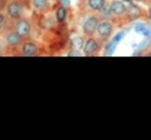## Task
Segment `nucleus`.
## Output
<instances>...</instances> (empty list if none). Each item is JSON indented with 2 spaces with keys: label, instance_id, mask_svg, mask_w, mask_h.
<instances>
[{
  "label": "nucleus",
  "instance_id": "13",
  "mask_svg": "<svg viewBox=\"0 0 151 140\" xmlns=\"http://www.w3.org/2000/svg\"><path fill=\"white\" fill-rule=\"evenodd\" d=\"M71 45H72L73 48H76V49H80V48L84 47V40H83L80 36H76V38L72 39Z\"/></svg>",
  "mask_w": 151,
  "mask_h": 140
},
{
  "label": "nucleus",
  "instance_id": "9",
  "mask_svg": "<svg viewBox=\"0 0 151 140\" xmlns=\"http://www.w3.org/2000/svg\"><path fill=\"white\" fill-rule=\"evenodd\" d=\"M87 4H88L91 9L100 11L105 5V0H87Z\"/></svg>",
  "mask_w": 151,
  "mask_h": 140
},
{
  "label": "nucleus",
  "instance_id": "6",
  "mask_svg": "<svg viewBox=\"0 0 151 140\" xmlns=\"http://www.w3.org/2000/svg\"><path fill=\"white\" fill-rule=\"evenodd\" d=\"M38 52V47L33 41H26L22 45V53L26 56H33Z\"/></svg>",
  "mask_w": 151,
  "mask_h": 140
},
{
  "label": "nucleus",
  "instance_id": "1",
  "mask_svg": "<svg viewBox=\"0 0 151 140\" xmlns=\"http://www.w3.org/2000/svg\"><path fill=\"white\" fill-rule=\"evenodd\" d=\"M15 32L21 36V38H26L29 32H31V24L25 20V19H20L15 22Z\"/></svg>",
  "mask_w": 151,
  "mask_h": 140
},
{
  "label": "nucleus",
  "instance_id": "2",
  "mask_svg": "<svg viewBox=\"0 0 151 140\" xmlns=\"http://www.w3.org/2000/svg\"><path fill=\"white\" fill-rule=\"evenodd\" d=\"M97 26H98V21L94 16H88L85 22H84V32L87 34V35H91L94 33V31H97Z\"/></svg>",
  "mask_w": 151,
  "mask_h": 140
},
{
  "label": "nucleus",
  "instance_id": "18",
  "mask_svg": "<svg viewBox=\"0 0 151 140\" xmlns=\"http://www.w3.org/2000/svg\"><path fill=\"white\" fill-rule=\"evenodd\" d=\"M124 1H130V0H124Z\"/></svg>",
  "mask_w": 151,
  "mask_h": 140
},
{
  "label": "nucleus",
  "instance_id": "10",
  "mask_svg": "<svg viewBox=\"0 0 151 140\" xmlns=\"http://www.w3.org/2000/svg\"><path fill=\"white\" fill-rule=\"evenodd\" d=\"M140 9L136 6V5H130L129 7H126V14L130 16V18H137L140 15Z\"/></svg>",
  "mask_w": 151,
  "mask_h": 140
},
{
  "label": "nucleus",
  "instance_id": "7",
  "mask_svg": "<svg viewBox=\"0 0 151 140\" xmlns=\"http://www.w3.org/2000/svg\"><path fill=\"white\" fill-rule=\"evenodd\" d=\"M110 11H111L113 14H116V15H120V14H123V13L126 12V6H125L122 1L114 0V1H112L111 5H110Z\"/></svg>",
  "mask_w": 151,
  "mask_h": 140
},
{
  "label": "nucleus",
  "instance_id": "12",
  "mask_svg": "<svg viewBox=\"0 0 151 140\" xmlns=\"http://www.w3.org/2000/svg\"><path fill=\"white\" fill-rule=\"evenodd\" d=\"M32 5L37 11H42L47 7L48 1L47 0H32Z\"/></svg>",
  "mask_w": 151,
  "mask_h": 140
},
{
  "label": "nucleus",
  "instance_id": "3",
  "mask_svg": "<svg viewBox=\"0 0 151 140\" xmlns=\"http://www.w3.org/2000/svg\"><path fill=\"white\" fill-rule=\"evenodd\" d=\"M97 32H98L99 36H101V38H109V35L112 32V25L109 21H100V22H98Z\"/></svg>",
  "mask_w": 151,
  "mask_h": 140
},
{
  "label": "nucleus",
  "instance_id": "17",
  "mask_svg": "<svg viewBox=\"0 0 151 140\" xmlns=\"http://www.w3.org/2000/svg\"><path fill=\"white\" fill-rule=\"evenodd\" d=\"M63 1H64V2H68V0H63Z\"/></svg>",
  "mask_w": 151,
  "mask_h": 140
},
{
  "label": "nucleus",
  "instance_id": "14",
  "mask_svg": "<svg viewBox=\"0 0 151 140\" xmlns=\"http://www.w3.org/2000/svg\"><path fill=\"white\" fill-rule=\"evenodd\" d=\"M136 31H137V32H144V34H147L146 28H145V26H144V25H137Z\"/></svg>",
  "mask_w": 151,
  "mask_h": 140
},
{
  "label": "nucleus",
  "instance_id": "5",
  "mask_svg": "<svg viewBox=\"0 0 151 140\" xmlns=\"http://www.w3.org/2000/svg\"><path fill=\"white\" fill-rule=\"evenodd\" d=\"M7 13L11 18H19L21 14V5L17 1H12L7 6Z\"/></svg>",
  "mask_w": 151,
  "mask_h": 140
},
{
  "label": "nucleus",
  "instance_id": "11",
  "mask_svg": "<svg viewBox=\"0 0 151 140\" xmlns=\"http://www.w3.org/2000/svg\"><path fill=\"white\" fill-rule=\"evenodd\" d=\"M66 15H67V11H66V8H65L64 6H60V7L57 9V12H55V16H57V20H58V21H60V22L65 21V19H66Z\"/></svg>",
  "mask_w": 151,
  "mask_h": 140
},
{
  "label": "nucleus",
  "instance_id": "16",
  "mask_svg": "<svg viewBox=\"0 0 151 140\" xmlns=\"http://www.w3.org/2000/svg\"><path fill=\"white\" fill-rule=\"evenodd\" d=\"M4 21H5V16H4V14H1V13H0V25H1Z\"/></svg>",
  "mask_w": 151,
  "mask_h": 140
},
{
  "label": "nucleus",
  "instance_id": "8",
  "mask_svg": "<svg viewBox=\"0 0 151 140\" xmlns=\"http://www.w3.org/2000/svg\"><path fill=\"white\" fill-rule=\"evenodd\" d=\"M21 36L17 33V32H11V33H8L7 34V36H6V41H7V44L9 45V46H18L20 42H21Z\"/></svg>",
  "mask_w": 151,
  "mask_h": 140
},
{
  "label": "nucleus",
  "instance_id": "15",
  "mask_svg": "<svg viewBox=\"0 0 151 140\" xmlns=\"http://www.w3.org/2000/svg\"><path fill=\"white\" fill-rule=\"evenodd\" d=\"M123 36H124V32H120V33H118V34L114 36V39H113V41H112V42H118V41H119V40H120Z\"/></svg>",
  "mask_w": 151,
  "mask_h": 140
},
{
  "label": "nucleus",
  "instance_id": "4",
  "mask_svg": "<svg viewBox=\"0 0 151 140\" xmlns=\"http://www.w3.org/2000/svg\"><path fill=\"white\" fill-rule=\"evenodd\" d=\"M98 48H99L98 41H97L96 39H92V38L87 39V40L84 42V47H83V49H84V53H85V54L94 53V52H97V51H98Z\"/></svg>",
  "mask_w": 151,
  "mask_h": 140
},
{
  "label": "nucleus",
  "instance_id": "19",
  "mask_svg": "<svg viewBox=\"0 0 151 140\" xmlns=\"http://www.w3.org/2000/svg\"><path fill=\"white\" fill-rule=\"evenodd\" d=\"M150 55H151V52H150Z\"/></svg>",
  "mask_w": 151,
  "mask_h": 140
}]
</instances>
